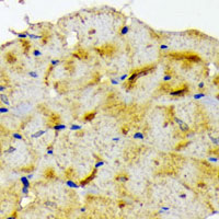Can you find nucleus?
Here are the masks:
<instances>
[{
    "label": "nucleus",
    "instance_id": "473e14b6",
    "mask_svg": "<svg viewBox=\"0 0 219 219\" xmlns=\"http://www.w3.org/2000/svg\"><path fill=\"white\" fill-rule=\"evenodd\" d=\"M198 186L199 187H205V183H199L198 184Z\"/></svg>",
    "mask_w": 219,
    "mask_h": 219
},
{
    "label": "nucleus",
    "instance_id": "f3484780",
    "mask_svg": "<svg viewBox=\"0 0 219 219\" xmlns=\"http://www.w3.org/2000/svg\"><path fill=\"white\" fill-rule=\"evenodd\" d=\"M205 97V93H203V92H200V93H197V94H194V99H196V100H198V99H202V97Z\"/></svg>",
    "mask_w": 219,
    "mask_h": 219
},
{
    "label": "nucleus",
    "instance_id": "412c9836",
    "mask_svg": "<svg viewBox=\"0 0 219 219\" xmlns=\"http://www.w3.org/2000/svg\"><path fill=\"white\" fill-rule=\"evenodd\" d=\"M59 62H60V60H59V59H53V60H51V65L53 66V67H54V66L58 65Z\"/></svg>",
    "mask_w": 219,
    "mask_h": 219
},
{
    "label": "nucleus",
    "instance_id": "5701e85b",
    "mask_svg": "<svg viewBox=\"0 0 219 219\" xmlns=\"http://www.w3.org/2000/svg\"><path fill=\"white\" fill-rule=\"evenodd\" d=\"M174 122H175L176 123V124H178V125H181V124H183V121H182V119H180V118H178V117H174Z\"/></svg>",
    "mask_w": 219,
    "mask_h": 219
},
{
    "label": "nucleus",
    "instance_id": "f8f14e48",
    "mask_svg": "<svg viewBox=\"0 0 219 219\" xmlns=\"http://www.w3.org/2000/svg\"><path fill=\"white\" fill-rule=\"evenodd\" d=\"M45 130H38L37 132H35V134H33L32 135V138H38V137H41L42 135H44L45 134Z\"/></svg>",
    "mask_w": 219,
    "mask_h": 219
},
{
    "label": "nucleus",
    "instance_id": "c85d7f7f",
    "mask_svg": "<svg viewBox=\"0 0 219 219\" xmlns=\"http://www.w3.org/2000/svg\"><path fill=\"white\" fill-rule=\"evenodd\" d=\"M198 89H204V82H199V83H198Z\"/></svg>",
    "mask_w": 219,
    "mask_h": 219
},
{
    "label": "nucleus",
    "instance_id": "b1692460",
    "mask_svg": "<svg viewBox=\"0 0 219 219\" xmlns=\"http://www.w3.org/2000/svg\"><path fill=\"white\" fill-rule=\"evenodd\" d=\"M127 77H128V75H123V76H121V77L118 78V80H119V81H125Z\"/></svg>",
    "mask_w": 219,
    "mask_h": 219
},
{
    "label": "nucleus",
    "instance_id": "1a4fd4ad",
    "mask_svg": "<svg viewBox=\"0 0 219 219\" xmlns=\"http://www.w3.org/2000/svg\"><path fill=\"white\" fill-rule=\"evenodd\" d=\"M132 138H134V139H136V140H137V139H139V140H140V139H143V138H145V136H143V134L141 132H135V134H134Z\"/></svg>",
    "mask_w": 219,
    "mask_h": 219
},
{
    "label": "nucleus",
    "instance_id": "7ed1b4c3",
    "mask_svg": "<svg viewBox=\"0 0 219 219\" xmlns=\"http://www.w3.org/2000/svg\"><path fill=\"white\" fill-rule=\"evenodd\" d=\"M186 92H188V88H185V89H181V90H176V91H173V92H170V95L172 97H181V95L185 94Z\"/></svg>",
    "mask_w": 219,
    "mask_h": 219
},
{
    "label": "nucleus",
    "instance_id": "c756f323",
    "mask_svg": "<svg viewBox=\"0 0 219 219\" xmlns=\"http://www.w3.org/2000/svg\"><path fill=\"white\" fill-rule=\"evenodd\" d=\"M112 83L113 84H118V80H116V79H112Z\"/></svg>",
    "mask_w": 219,
    "mask_h": 219
},
{
    "label": "nucleus",
    "instance_id": "4468645a",
    "mask_svg": "<svg viewBox=\"0 0 219 219\" xmlns=\"http://www.w3.org/2000/svg\"><path fill=\"white\" fill-rule=\"evenodd\" d=\"M171 79H172V76H171L170 73H165L164 76H163V81H164V82L170 81Z\"/></svg>",
    "mask_w": 219,
    "mask_h": 219
},
{
    "label": "nucleus",
    "instance_id": "423d86ee",
    "mask_svg": "<svg viewBox=\"0 0 219 219\" xmlns=\"http://www.w3.org/2000/svg\"><path fill=\"white\" fill-rule=\"evenodd\" d=\"M0 101H1L5 105H10V101H9L8 97L5 94H0Z\"/></svg>",
    "mask_w": 219,
    "mask_h": 219
},
{
    "label": "nucleus",
    "instance_id": "a211bd4d",
    "mask_svg": "<svg viewBox=\"0 0 219 219\" xmlns=\"http://www.w3.org/2000/svg\"><path fill=\"white\" fill-rule=\"evenodd\" d=\"M104 161H103V160H99V161H97V163H95V168L97 169H99L100 168V167H102V165H104Z\"/></svg>",
    "mask_w": 219,
    "mask_h": 219
},
{
    "label": "nucleus",
    "instance_id": "dca6fc26",
    "mask_svg": "<svg viewBox=\"0 0 219 219\" xmlns=\"http://www.w3.org/2000/svg\"><path fill=\"white\" fill-rule=\"evenodd\" d=\"M53 153H54V148H53V146L47 147V156H53Z\"/></svg>",
    "mask_w": 219,
    "mask_h": 219
},
{
    "label": "nucleus",
    "instance_id": "f704fd0d",
    "mask_svg": "<svg viewBox=\"0 0 219 219\" xmlns=\"http://www.w3.org/2000/svg\"><path fill=\"white\" fill-rule=\"evenodd\" d=\"M180 197H181V198H185V197H186V195H185V194H181V195H180Z\"/></svg>",
    "mask_w": 219,
    "mask_h": 219
},
{
    "label": "nucleus",
    "instance_id": "9b49d317",
    "mask_svg": "<svg viewBox=\"0 0 219 219\" xmlns=\"http://www.w3.org/2000/svg\"><path fill=\"white\" fill-rule=\"evenodd\" d=\"M178 126H180V129H181L182 132H188V130H189L188 125H187L186 123H183V124L178 125Z\"/></svg>",
    "mask_w": 219,
    "mask_h": 219
},
{
    "label": "nucleus",
    "instance_id": "4be33fe9",
    "mask_svg": "<svg viewBox=\"0 0 219 219\" xmlns=\"http://www.w3.org/2000/svg\"><path fill=\"white\" fill-rule=\"evenodd\" d=\"M9 112V108L7 107H0V114H7Z\"/></svg>",
    "mask_w": 219,
    "mask_h": 219
},
{
    "label": "nucleus",
    "instance_id": "39448f33",
    "mask_svg": "<svg viewBox=\"0 0 219 219\" xmlns=\"http://www.w3.org/2000/svg\"><path fill=\"white\" fill-rule=\"evenodd\" d=\"M51 128L56 132H59V130H62L66 128V125L65 124H61V123H57V124H54L51 126Z\"/></svg>",
    "mask_w": 219,
    "mask_h": 219
},
{
    "label": "nucleus",
    "instance_id": "0eeeda50",
    "mask_svg": "<svg viewBox=\"0 0 219 219\" xmlns=\"http://www.w3.org/2000/svg\"><path fill=\"white\" fill-rule=\"evenodd\" d=\"M66 184H67L69 187H72V188H79V184L75 183V182L72 181V180H68V181H66Z\"/></svg>",
    "mask_w": 219,
    "mask_h": 219
},
{
    "label": "nucleus",
    "instance_id": "ddd939ff",
    "mask_svg": "<svg viewBox=\"0 0 219 219\" xmlns=\"http://www.w3.org/2000/svg\"><path fill=\"white\" fill-rule=\"evenodd\" d=\"M79 129H81V126H80V125L72 124L70 126V130H71V132H76V130H79Z\"/></svg>",
    "mask_w": 219,
    "mask_h": 219
},
{
    "label": "nucleus",
    "instance_id": "6e6552de",
    "mask_svg": "<svg viewBox=\"0 0 219 219\" xmlns=\"http://www.w3.org/2000/svg\"><path fill=\"white\" fill-rule=\"evenodd\" d=\"M116 180L119 182H127L128 181V176L126 175V174H119V175L116 176Z\"/></svg>",
    "mask_w": 219,
    "mask_h": 219
},
{
    "label": "nucleus",
    "instance_id": "393cba45",
    "mask_svg": "<svg viewBox=\"0 0 219 219\" xmlns=\"http://www.w3.org/2000/svg\"><path fill=\"white\" fill-rule=\"evenodd\" d=\"M29 76L32 77V78H36V77H37V73L34 72V71H30V72H29Z\"/></svg>",
    "mask_w": 219,
    "mask_h": 219
},
{
    "label": "nucleus",
    "instance_id": "2eb2a0df",
    "mask_svg": "<svg viewBox=\"0 0 219 219\" xmlns=\"http://www.w3.org/2000/svg\"><path fill=\"white\" fill-rule=\"evenodd\" d=\"M12 136H13L15 139H19V140H23V136L21 135V134H19V132H13L12 134Z\"/></svg>",
    "mask_w": 219,
    "mask_h": 219
},
{
    "label": "nucleus",
    "instance_id": "f03ea898",
    "mask_svg": "<svg viewBox=\"0 0 219 219\" xmlns=\"http://www.w3.org/2000/svg\"><path fill=\"white\" fill-rule=\"evenodd\" d=\"M97 169L95 168L94 170L92 171V173L90 174V175L88 176V178H86L84 180H82V181L80 182V184H79V185H80V186H86L87 184H89L90 182H91L92 180H93V178H94L95 176H97Z\"/></svg>",
    "mask_w": 219,
    "mask_h": 219
},
{
    "label": "nucleus",
    "instance_id": "72a5a7b5",
    "mask_svg": "<svg viewBox=\"0 0 219 219\" xmlns=\"http://www.w3.org/2000/svg\"><path fill=\"white\" fill-rule=\"evenodd\" d=\"M162 210L163 211H168L169 210V207H162Z\"/></svg>",
    "mask_w": 219,
    "mask_h": 219
},
{
    "label": "nucleus",
    "instance_id": "c9c22d12",
    "mask_svg": "<svg viewBox=\"0 0 219 219\" xmlns=\"http://www.w3.org/2000/svg\"><path fill=\"white\" fill-rule=\"evenodd\" d=\"M113 140H114V141H118V140H119V137H116V138H113Z\"/></svg>",
    "mask_w": 219,
    "mask_h": 219
},
{
    "label": "nucleus",
    "instance_id": "2f4dec72",
    "mask_svg": "<svg viewBox=\"0 0 219 219\" xmlns=\"http://www.w3.org/2000/svg\"><path fill=\"white\" fill-rule=\"evenodd\" d=\"M125 207V203H119V208H123Z\"/></svg>",
    "mask_w": 219,
    "mask_h": 219
},
{
    "label": "nucleus",
    "instance_id": "a878e982",
    "mask_svg": "<svg viewBox=\"0 0 219 219\" xmlns=\"http://www.w3.org/2000/svg\"><path fill=\"white\" fill-rule=\"evenodd\" d=\"M208 161H211V162L217 163V162H218V159H217V158H214V157H209L208 158Z\"/></svg>",
    "mask_w": 219,
    "mask_h": 219
},
{
    "label": "nucleus",
    "instance_id": "cd10ccee",
    "mask_svg": "<svg viewBox=\"0 0 219 219\" xmlns=\"http://www.w3.org/2000/svg\"><path fill=\"white\" fill-rule=\"evenodd\" d=\"M122 134H123V135H126V134H128V128H122Z\"/></svg>",
    "mask_w": 219,
    "mask_h": 219
},
{
    "label": "nucleus",
    "instance_id": "6ab92c4d",
    "mask_svg": "<svg viewBox=\"0 0 219 219\" xmlns=\"http://www.w3.org/2000/svg\"><path fill=\"white\" fill-rule=\"evenodd\" d=\"M33 55L35 57H40V56H42V51H38V49H34V51H33Z\"/></svg>",
    "mask_w": 219,
    "mask_h": 219
},
{
    "label": "nucleus",
    "instance_id": "20e7f679",
    "mask_svg": "<svg viewBox=\"0 0 219 219\" xmlns=\"http://www.w3.org/2000/svg\"><path fill=\"white\" fill-rule=\"evenodd\" d=\"M97 116V112H91V113H87L86 115H84L83 119L86 121V122H91L92 119L94 118V117Z\"/></svg>",
    "mask_w": 219,
    "mask_h": 219
},
{
    "label": "nucleus",
    "instance_id": "aec40b11",
    "mask_svg": "<svg viewBox=\"0 0 219 219\" xmlns=\"http://www.w3.org/2000/svg\"><path fill=\"white\" fill-rule=\"evenodd\" d=\"M159 47L161 51H167V49H169V45H167V44H160Z\"/></svg>",
    "mask_w": 219,
    "mask_h": 219
},
{
    "label": "nucleus",
    "instance_id": "f257e3e1",
    "mask_svg": "<svg viewBox=\"0 0 219 219\" xmlns=\"http://www.w3.org/2000/svg\"><path fill=\"white\" fill-rule=\"evenodd\" d=\"M153 69H156V66H154V65L147 66V67L141 68L140 70L137 72V78H139V77H143V76H146V75H148V73L151 72Z\"/></svg>",
    "mask_w": 219,
    "mask_h": 219
},
{
    "label": "nucleus",
    "instance_id": "7c9ffc66",
    "mask_svg": "<svg viewBox=\"0 0 219 219\" xmlns=\"http://www.w3.org/2000/svg\"><path fill=\"white\" fill-rule=\"evenodd\" d=\"M7 89V87H5V86H0V92H2V91H5V90Z\"/></svg>",
    "mask_w": 219,
    "mask_h": 219
},
{
    "label": "nucleus",
    "instance_id": "9d476101",
    "mask_svg": "<svg viewBox=\"0 0 219 219\" xmlns=\"http://www.w3.org/2000/svg\"><path fill=\"white\" fill-rule=\"evenodd\" d=\"M45 176L47 178H54L55 176V172H54V170H51V169H49V170H47L45 172Z\"/></svg>",
    "mask_w": 219,
    "mask_h": 219
},
{
    "label": "nucleus",
    "instance_id": "bb28decb",
    "mask_svg": "<svg viewBox=\"0 0 219 219\" xmlns=\"http://www.w3.org/2000/svg\"><path fill=\"white\" fill-rule=\"evenodd\" d=\"M210 138H211V140H213V143L217 146V145H218V138H214V137H210Z\"/></svg>",
    "mask_w": 219,
    "mask_h": 219
}]
</instances>
